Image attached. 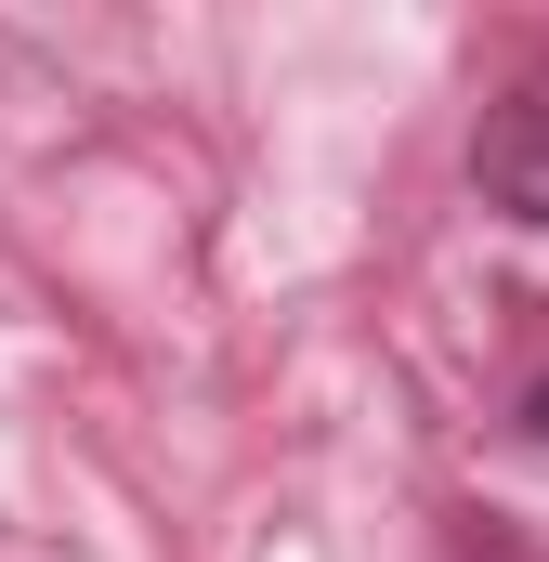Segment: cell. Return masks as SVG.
Instances as JSON below:
<instances>
[{
    "label": "cell",
    "instance_id": "3",
    "mask_svg": "<svg viewBox=\"0 0 549 562\" xmlns=\"http://www.w3.org/2000/svg\"><path fill=\"white\" fill-rule=\"evenodd\" d=\"M471 562H524V550H511V537H471Z\"/></svg>",
    "mask_w": 549,
    "mask_h": 562
},
{
    "label": "cell",
    "instance_id": "2",
    "mask_svg": "<svg viewBox=\"0 0 549 562\" xmlns=\"http://www.w3.org/2000/svg\"><path fill=\"white\" fill-rule=\"evenodd\" d=\"M524 445H549V380H537V393H524Z\"/></svg>",
    "mask_w": 549,
    "mask_h": 562
},
{
    "label": "cell",
    "instance_id": "1",
    "mask_svg": "<svg viewBox=\"0 0 549 562\" xmlns=\"http://www.w3.org/2000/svg\"><path fill=\"white\" fill-rule=\"evenodd\" d=\"M471 183H484L497 223H549V53L484 105V132H471Z\"/></svg>",
    "mask_w": 549,
    "mask_h": 562
}]
</instances>
